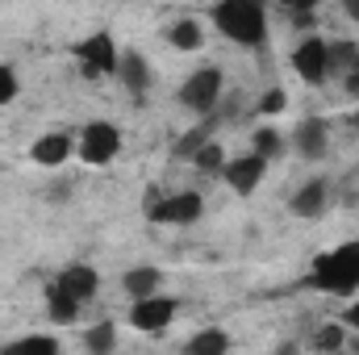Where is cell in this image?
Returning a JSON list of instances; mask_svg holds the SVG:
<instances>
[{
    "label": "cell",
    "mask_w": 359,
    "mask_h": 355,
    "mask_svg": "<svg viewBox=\"0 0 359 355\" xmlns=\"http://www.w3.org/2000/svg\"><path fill=\"white\" fill-rule=\"evenodd\" d=\"M213 25L234 46H264L268 42V8L259 0H222V4H213Z\"/></svg>",
    "instance_id": "obj_1"
},
{
    "label": "cell",
    "mask_w": 359,
    "mask_h": 355,
    "mask_svg": "<svg viewBox=\"0 0 359 355\" xmlns=\"http://www.w3.org/2000/svg\"><path fill=\"white\" fill-rule=\"evenodd\" d=\"M309 284L318 293H334V297L359 293V243H343L334 251H322L309 267Z\"/></svg>",
    "instance_id": "obj_2"
},
{
    "label": "cell",
    "mask_w": 359,
    "mask_h": 355,
    "mask_svg": "<svg viewBox=\"0 0 359 355\" xmlns=\"http://www.w3.org/2000/svg\"><path fill=\"white\" fill-rule=\"evenodd\" d=\"M222 92H226V76L217 67H196L184 84H180V105L196 117H213L217 105H222Z\"/></svg>",
    "instance_id": "obj_3"
},
{
    "label": "cell",
    "mask_w": 359,
    "mask_h": 355,
    "mask_svg": "<svg viewBox=\"0 0 359 355\" xmlns=\"http://www.w3.org/2000/svg\"><path fill=\"white\" fill-rule=\"evenodd\" d=\"M76 63H80V72H84L88 80L117 76V67H121V51H117L113 34L96 29V34H88L84 42H76Z\"/></svg>",
    "instance_id": "obj_4"
},
{
    "label": "cell",
    "mask_w": 359,
    "mask_h": 355,
    "mask_svg": "<svg viewBox=\"0 0 359 355\" xmlns=\"http://www.w3.org/2000/svg\"><path fill=\"white\" fill-rule=\"evenodd\" d=\"M76 151H80V159H84L88 168H104V163H113L117 151H121V130H117L113 121H88V126L80 130Z\"/></svg>",
    "instance_id": "obj_5"
},
{
    "label": "cell",
    "mask_w": 359,
    "mask_h": 355,
    "mask_svg": "<svg viewBox=\"0 0 359 355\" xmlns=\"http://www.w3.org/2000/svg\"><path fill=\"white\" fill-rule=\"evenodd\" d=\"M205 213V196L201 192H172V196H155L151 192V209L147 217L155 226H192Z\"/></svg>",
    "instance_id": "obj_6"
},
{
    "label": "cell",
    "mask_w": 359,
    "mask_h": 355,
    "mask_svg": "<svg viewBox=\"0 0 359 355\" xmlns=\"http://www.w3.org/2000/svg\"><path fill=\"white\" fill-rule=\"evenodd\" d=\"M292 72L305 80V84H326L330 80V42L318 38V34H305L297 46H292Z\"/></svg>",
    "instance_id": "obj_7"
},
{
    "label": "cell",
    "mask_w": 359,
    "mask_h": 355,
    "mask_svg": "<svg viewBox=\"0 0 359 355\" xmlns=\"http://www.w3.org/2000/svg\"><path fill=\"white\" fill-rule=\"evenodd\" d=\"M176 309H180L176 297L155 293V297H147V301H134V309H130V326L142 330V335H163V330L176 322Z\"/></svg>",
    "instance_id": "obj_8"
},
{
    "label": "cell",
    "mask_w": 359,
    "mask_h": 355,
    "mask_svg": "<svg viewBox=\"0 0 359 355\" xmlns=\"http://www.w3.org/2000/svg\"><path fill=\"white\" fill-rule=\"evenodd\" d=\"M264 172H268V163H264L259 155H238V159H226L222 180L230 184L234 196H251V192L264 184Z\"/></svg>",
    "instance_id": "obj_9"
},
{
    "label": "cell",
    "mask_w": 359,
    "mask_h": 355,
    "mask_svg": "<svg viewBox=\"0 0 359 355\" xmlns=\"http://www.w3.org/2000/svg\"><path fill=\"white\" fill-rule=\"evenodd\" d=\"M292 151L305 159V163H318L326 151H330V130L322 117H305L297 130H292Z\"/></svg>",
    "instance_id": "obj_10"
},
{
    "label": "cell",
    "mask_w": 359,
    "mask_h": 355,
    "mask_svg": "<svg viewBox=\"0 0 359 355\" xmlns=\"http://www.w3.org/2000/svg\"><path fill=\"white\" fill-rule=\"evenodd\" d=\"M55 284H59L72 301L88 305L92 297H96V288H100V276H96V267L92 264H67L59 276H55Z\"/></svg>",
    "instance_id": "obj_11"
},
{
    "label": "cell",
    "mask_w": 359,
    "mask_h": 355,
    "mask_svg": "<svg viewBox=\"0 0 359 355\" xmlns=\"http://www.w3.org/2000/svg\"><path fill=\"white\" fill-rule=\"evenodd\" d=\"M326 201H330V188H326V180H305V184L292 192L288 209H292L297 217H322V213H326Z\"/></svg>",
    "instance_id": "obj_12"
},
{
    "label": "cell",
    "mask_w": 359,
    "mask_h": 355,
    "mask_svg": "<svg viewBox=\"0 0 359 355\" xmlns=\"http://www.w3.org/2000/svg\"><path fill=\"white\" fill-rule=\"evenodd\" d=\"M117 80L126 84V92H130L134 100H142V96H147V88H151V67H147V59H142L138 51H121Z\"/></svg>",
    "instance_id": "obj_13"
},
{
    "label": "cell",
    "mask_w": 359,
    "mask_h": 355,
    "mask_svg": "<svg viewBox=\"0 0 359 355\" xmlns=\"http://www.w3.org/2000/svg\"><path fill=\"white\" fill-rule=\"evenodd\" d=\"M72 151H76V142H72L67 134H42V138L29 147V159H34L38 168H59V163L72 159Z\"/></svg>",
    "instance_id": "obj_14"
},
{
    "label": "cell",
    "mask_w": 359,
    "mask_h": 355,
    "mask_svg": "<svg viewBox=\"0 0 359 355\" xmlns=\"http://www.w3.org/2000/svg\"><path fill=\"white\" fill-rule=\"evenodd\" d=\"M159 267H147V264H138V267H130L126 276H121V288L134 297V301H147V297H155L159 293Z\"/></svg>",
    "instance_id": "obj_15"
},
{
    "label": "cell",
    "mask_w": 359,
    "mask_h": 355,
    "mask_svg": "<svg viewBox=\"0 0 359 355\" xmlns=\"http://www.w3.org/2000/svg\"><path fill=\"white\" fill-rule=\"evenodd\" d=\"M184 355H230V335L222 326H205L184 343Z\"/></svg>",
    "instance_id": "obj_16"
},
{
    "label": "cell",
    "mask_w": 359,
    "mask_h": 355,
    "mask_svg": "<svg viewBox=\"0 0 359 355\" xmlns=\"http://www.w3.org/2000/svg\"><path fill=\"white\" fill-rule=\"evenodd\" d=\"M80 309H84V305H80V301H72L59 284H50V288H46V318H50L55 326H72V322H80Z\"/></svg>",
    "instance_id": "obj_17"
},
{
    "label": "cell",
    "mask_w": 359,
    "mask_h": 355,
    "mask_svg": "<svg viewBox=\"0 0 359 355\" xmlns=\"http://www.w3.org/2000/svg\"><path fill=\"white\" fill-rule=\"evenodd\" d=\"M0 355H63V347H59L55 335H25V339L4 343Z\"/></svg>",
    "instance_id": "obj_18"
},
{
    "label": "cell",
    "mask_w": 359,
    "mask_h": 355,
    "mask_svg": "<svg viewBox=\"0 0 359 355\" xmlns=\"http://www.w3.org/2000/svg\"><path fill=\"white\" fill-rule=\"evenodd\" d=\"M168 42H172L176 51H201V46H205V29H201V21L180 17V21L168 25Z\"/></svg>",
    "instance_id": "obj_19"
},
{
    "label": "cell",
    "mask_w": 359,
    "mask_h": 355,
    "mask_svg": "<svg viewBox=\"0 0 359 355\" xmlns=\"http://www.w3.org/2000/svg\"><path fill=\"white\" fill-rule=\"evenodd\" d=\"M347 343V326L343 322H322L313 330V355H339Z\"/></svg>",
    "instance_id": "obj_20"
},
{
    "label": "cell",
    "mask_w": 359,
    "mask_h": 355,
    "mask_svg": "<svg viewBox=\"0 0 359 355\" xmlns=\"http://www.w3.org/2000/svg\"><path fill=\"white\" fill-rule=\"evenodd\" d=\"M84 347H88V355H113L117 351V326H113V322L88 326V330H84Z\"/></svg>",
    "instance_id": "obj_21"
},
{
    "label": "cell",
    "mask_w": 359,
    "mask_h": 355,
    "mask_svg": "<svg viewBox=\"0 0 359 355\" xmlns=\"http://www.w3.org/2000/svg\"><path fill=\"white\" fill-rule=\"evenodd\" d=\"M209 142H213V117H205L201 126H192V130L180 138L176 142V159H192V155H196L201 147H209Z\"/></svg>",
    "instance_id": "obj_22"
},
{
    "label": "cell",
    "mask_w": 359,
    "mask_h": 355,
    "mask_svg": "<svg viewBox=\"0 0 359 355\" xmlns=\"http://www.w3.org/2000/svg\"><path fill=\"white\" fill-rule=\"evenodd\" d=\"M284 151H288V138H284L280 130H271V126L255 130V151H251V155H259L264 163H271V159H280Z\"/></svg>",
    "instance_id": "obj_23"
},
{
    "label": "cell",
    "mask_w": 359,
    "mask_h": 355,
    "mask_svg": "<svg viewBox=\"0 0 359 355\" xmlns=\"http://www.w3.org/2000/svg\"><path fill=\"white\" fill-rule=\"evenodd\" d=\"M192 163H196V172H205V176H222V168H226V151H222L217 142H209V147H201V151L192 155Z\"/></svg>",
    "instance_id": "obj_24"
},
{
    "label": "cell",
    "mask_w": 359,
    "mask_h": 355,
    "mask_svg": "<svg viewBox=\"0 0 359 355\" xmlns=\"http://www.w3.org/2000/svg\"><path fill=\"white\" fill-rule=\"evenodd\" d=\"M17 92H21L17 72H13L8 63H0V105H13V100H17Z\"/></svg>",
    "instance_id": "obj_25"
},
{
    "label": "cell",
    "mask_w": 359,
    "mask_h": 355,
    "mask_svg": "<svg viewBox=\"0 0 359 355\" xmlns=\"http://www.w3.org/2000/svg\"><path fill=\"white\" fill-rule=\"evenodd\" d=\"M284 105H288V92L284 88H268L264 92V100H259V113H284Z\"/></svg>",
    "instance_id": "obj_26"
},
{
    "label": "cell",
    "mask_w": 359,
    "mask_h": 355,
    "mask_svg": "<svg viewBox=\"0 0 359 355\" xmlns=\"http://www.w3.org/2000/svg\"><path fill=\"white\" fill-rule=\"evenodd\" d=\"M343 326L359 335V301H351V305H347V314H343Z\"/></svg>",
    "instance_id": "obj_27"
},
{
    "label": "cell",
    "mask_w": 359,
    "mask_h": 355,
    "mask_svg": "<svg viewBox=\"0 0 359 355\" xmlns=\"http://www.w3.org/2000/svg\"><path fill=\"white\" fill-rule=\"evenodd\" d=\"M347 17H351V21H359V0H347Z\"/></svg>",
    "instance_id": "obj_28"
}]
</instances>
